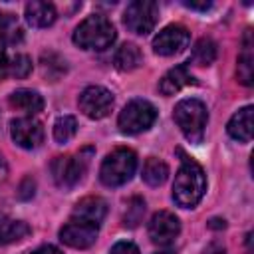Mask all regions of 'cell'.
I'll use <instances>...</instances> for the list:
<instances>
[{"label":"cell","mask_w":254,"mask_h":254,"mask_svg":"<svg viewBox=\"0 0 254 254\" xmlns=\"http://www.w3.org/2000/svg\"><path fill=\"white\" fill-rule=\"evenodd\" d=\"M34 189H36V183L32 181V177H26V179L22 181V185H20L18 196H20L22 200H28V198L34 196Z\"/></svg>","instance_id":"obj_28"},{"label":"cell","mask_w":254,"mask_h":254,"mask_svg":"<svg viewBox=\"0 0 254 254\" xmlns=\"http://www.w3.org/2000/svg\"><path fill=\"white\" fill-rule=\"evenodd\" d=\"M187 8H192V10H206V8H210V2H183Z\"/></svg>","instance_id":"obj_31"},{"label":"cell","mask_w":254,"mask_h":254,"mask_svg":"<svg viewBox=\"0 0 254 254\" xmlns=\"http://www.w3.org/2000/svg\"><path fill=\"white\" fill-rule=\"evenodd\" d=\"M159 20V6L153 0H135L125 8L123 24L139 36L149 34Z\"/></svg>","instance_id":"obj_6"},{"label":"cell","mask_w":254,"mask_h":254,"mask_svg":"<svg viewBox=\"0 0 254 254\" xmlns=\"http://www.w3.org/2000/svg\"><path fill=\"white\" fill-rule=\"evenodd\" d=\"M30 234V226L22 220H14L8 214L0 212V246L18 242Z\"/></svg>","instance_id":"obj_18"},{"label":"cell","mask_w":254,"mask_h":254,"mask_svg":"<svg viewBox=\"0 0 254 254\" xmlns=\"http://www.w3.org/2000/svg\"><path fill=\"white\" fill-rule=\"evenodd\" d=\"M77 103L89 119H103L113 107V93L101 85H89L81 91Z\"/></svg>","instance_id":"obj_8"},{"label":"cell","mask_w":254,"mask_h":254,"mask_svg":"<svg viewBox=\"0 0 254 254\" xmlns=\"http://www.w3.org/2000/svg\"><path fill=\"white\" fill-rule=\"evenodd\" d=\"M252 64H254V56H252V40H250V30H246L244 34V44H242V54L238 56V67H236V75L238 81L244 85H252Z\"/></svg>","instance_id":"obj_20"},{"label":"cell","mask_w":254,"mask_h":254,"mask_svg":"<svg viewBox=\"0 0 254 254\" xmlns=\"http://www.w3.org/2000/svg\"><path fill=\"white\" fill-rule=\"evenodd\" d=\"M169 177V167L161 161V159H155V157H149L143 165V181L151 187H159L167 181Z\"/></svg>","instance_id":"obj_21"},{"label":"cell","mask_w":254,"mask_h":254,"mask_svg":"<svg viewBox=\"0 0 254 254\" xmlns=\"http://www.w3.org/2000/svg\"><path fill=\"white\" fill-rule=\"evenodd\" d=\"M135 169H137V155L127 147H119L103 159L99 169V179L107 187H121L133 177Z\"/></svg>","instance_id":"obj_4"},{"label":"cell","mask_w":254,"mask_h":254,"mask_svg":"<svg viewBox=\"0 0 254 254\" xmlns=\"http://www.w3.org/2000/svg\"><path fill=\"white\" fill-rule=\"evenodd\" d=\"M20 38H22V30L16 22V16L8 12H0V40L14 44Z\"/></svg>","instance_id":"obj_24"},{"label":"cell","mask_w":254,"mask_h":254,"mask_svg":"<svg viewBox=\"0 0 254 254\" xmlns=\"http://www.w3.org/2000/svg\"><path fill=\"white\" fill-rule=\"evenodd\" d=\"M179 129L190 143H200L204 137V127L208 121V111L200 99H183L177 103L173 113Z\"/></svg>","instance_id":"obj_3"},{"label":"cell","mask_w":254,"mask_h":254,"mask_svg":"<svg viewBox=\"0 0 254 254\" xmlns=\"http://www.w3.org/2000/svg\"><path fill=\"white\" fill-rule=\"evenodd\" d=\"M155 254H175L173 250H163V252H155Z\"/></svg>","instance_id":"obj_36"},{"label":"cell","mask_w":254,"mask_h":254,"mask_svg":"<svg viewBox=\"0 0 254 254\" xmlns=\"http://www.w3.org/2000/svg\"><path fill=\"white\" fill-rule=\"evenodd\" d=\"M87 163H89V159L83 157V153L56 157L54 163H52V175H54L56 185L62 187V189L75 187L81 181V177H83V173L87 169Z\"/></svg>","instance_id":"obj_7"},{"label":"cell","mask_w":254,"mask_h":254,"mask_svg":"<svg viewBox=\"0 0 254 254\" xmlns=\"http://www.w3.org/2000/svg\"><path fill=\"white\" fill-rule=\"evenodd\" d=\"M77 133V121L73 115H62L54 123V139L58 143H67Z\"/></svg>","instance_id":"obj_23"},{"label":"cell","mask_w":254,"mask_h":254,"mask_svg":"<svg viewBox=\"0 0 254 254\" xmlns=\"http://www.w3.org/2000/svg\"><path fill=\"white\" fill-rule=\"evenodd\" d=\"M252 115H254V109L252 105H246L242 107L238 113H234L226 125V131L232 139L236 141H242V143H248L252 139V133H254V121H252Z\"/></svg>","instance_id":"obj_14"},{"label":"cell","mask_w":254,"mask_h":254,"mask_svg":"<svg viewBox=\"0 0 254 254\" xmlns=\"http://www.w3.org/2000/svg\"><path fill=\"white\" fill-rule=\"evenodd\" d=\"M190 42V34L185 26L179 24H171L167 28H163L155 40H153V50L159 56H175L181 54Z\"/></svg>","instance_id":"obj_9"},{"label":"cell","mask_w":254,"mask_h":254,"mask_svg":"<svg viewBox=\"0 0 254 254\" xmlns=\"http://www.w3.org/2000/svg\"><path fill=\"white\" fill-rule=\"evenodd\" d=\"M12 139L22 149H36L44 141V127L34 117H18L10 123Z\"/></svg>","instance_id":"obj_10"},{"label":"cell","mask_w":254,"mask_h":254,"mask_svg":"<svg viewBox=\"0 0 254 254\" xmlns=\"http://www.w3.org/2000/svg\"><path fill=\"white\" fill-rule=\"evenodd\" d=\"M26 20L36 28H48L56 20V8L50 2L32 0L26 4Z\"/></svg>","instance_id":"obj_16"},{"label":"cell","mask_w":254,"mask_h":254,"mask_svg":"<svg viewBox=\"0 0 254 254\" xmlns=\"http://www.w3.org/2000/svg\"><path fill=\"white\" fill-rule=\"evenodd\" d=\"M10 105L18 111H24L28 115H36L44 109V99L38 91L32 89H16L10 95Z\"/></svg>","instance_id":"obj_17"},{"label":"cell","mask_w":254,"mask_h":254,"mask_svg":"<svg viewBox=\"0 0 254 254\" xmlns=\"http://www.w3.org/2000/svg\"><path fill=\"white\" fill-rule=\"evenodd\" d=\"M181 232V222L179 218L169 212V210H159L151 216V222H149V238L155 242V244H161V246H167L171 242H175V238L179 236Z\"/></svg>","instance_id":"obj_11"},{"label":"cell","mask_w":254,"mask_h":254,"mask_svg":"<svg viewBox=\"0 0 254 254\" xmlns=\"http://www.w3.org/2000/svg\"><path fill=\"white\" fill-rule=\"evenodd\" d=\"M6 177H8V165H6L4 157L0 155V185L6 181Z\"/></svg>","instance_id":"obj_33"},{"label":"cell","mask_w":254,"mask_h":254,"mask_svg":"<svg viewBox=\"0 0 254 254\" xmlns=\"http://www.w3.org/2000/svg\"><path fill=\"white\" fill-rule=\"evenodd\" d=\"M208 226H210V228H224L226 224H224V220H220V218H212V220L208 222Z\"/></svg>","instance_id":"obj_35"},{"label":"cell","mask_w":254,"mask_h":254,"mask_svg":"<svg viewBox=\"0 0 254 254\" xmlns=\"http://www.w3.org/2000/svg\"><path fill=\"white\" fill-rule=\"evenodd\" d=\"M32 71V60L26 56V54H16L10 62H8V73H12L14 77L22 79V77H28Z\"/></svg>","instance_id":"obj_26"},{"label":"cell","mask_w":254,"mask_h":254,"mask_svg":"<svg viewBox=\"0 0 254 254\" xmlns=\"http://www.w3.org/2000/svg\"><path fill=\"white\" fill-rule=\"evenodd\" d=\"M32 254H62V252H60L56 246H50V244H48V246H40V248L34 250Z\"/></svg>","instance_id":"obj_32"},{"label":"cell","mask_w":254,"mask_h":254,"mask_svg":"<svg viewBox=\"0 0 254 254\" xmlns=\"http://www.w3.org/2000/svg\"><path fill=\"white\" fill-rule=\"evenodd\" d=\"M105 212H107V204L101 196H85L73 206L71 218L99 226V222L105 218Z\"/></svg>","instance_id":"obj_13"},{"label":"cell","mask_w":254,"mask_h":254,"mask_svg":"<svg viewBox=\"0 0 254 254\" xmlns=\"http://www.w3.org/2000/svg\"><path fill=\"white\" fill-rule=\"evenodd\" d=\"M206 190V177L198 163L192 159H185L181 169L175 175L173 183V198L183 208H192L198 204Z\"/></svg>","instance_id":"obj_1"},{"label":"cell","mask_w":254,"mask_h":254,"mask_svg":"<svg viewBox=\"0 0 254 254\" xmlns=\"http://www.w3.org/2000/svg\"><path fill=\"white\" fill-rule=\"evenodd\" d=\"M60 69L62 73L65 71V62L58 56V54H44L42 56V69H44V75L52 77V69Z\"/></svg>","instance_id":"obj_27"},{"label":"cell","mask_w":254,"mask_h":254,"mask_svg":"<svg viewBox=\"0 0 254 254\" xmlns=\"http://www.w3.org/2000/svg\"><path fill=\"white\" fill-rule=\"evenodd\" d=\"M155 119H157V109L149 101H145V99H133L119 113L117 125H119V129L123 133L135 135V133L147 131L155 123Z\"/></svg>","instance_id":"obj_5"},{"label":"cell","mask_w":254,"mask_h":254,"mask_svg":"<svg viewBox=\"0 0 254 254\" xmlns=\"http://www.w3.org/2000/svg\"><path fill=\"white\" fill-rule=\"evenodd\" d=\"M190 60L196 64V65H210L214 60H216V44L210 40V38H200L194 48H192V54H190Z\"/></svg>","instance_id":"obj_22"},{"label":"cell","mask_w":254,"mask_h":254,"mask_svg":"<svg viewBox=\"0 0 254 254\" xmlns=\"http://www.w3.org/2000/svg\"><path fill=\"white\" fill-rule=\"evenodd\" d=\"M97 232H99V226L71 218L60 230V240L71 248H89L97 240Z\"/></svg>","instance_id":"obj_12"},{"label":"cell","mask_w":254,"mask_h":254,"mask_svg":"<svg viewBox=\"0 0 254 254\" xmlns=\"http://www.w3.org/2000/svg\"><path fill=\"white\" fill-rule=\"evenodd\" d=\"M143 214H145V200L139 198V196H133V198L127 202V210H125V214H123L125 226H131V228L137 226V224L141 222Z\"/></svg>","instance_id":"obj_25"},{"label":"cell","mask_w":254,"mask_h":254,"mask_svg":"<svg viewBox=\"0 0 254 254\" xmlns=\"http://www.w3.org/2000/svg\"><path fill=\"white\" fill-rule=\"evenodd\" d=\"M113 42H115V28L101 14L87 16L73 32V44L83 50H105Z\"/></svg>","instance_id":"obj_2"},{"label":"cell","mask_w":254,"mask_h":254,"mask_svg":"<svg viewBox=\"0 0 254 254\" xmlns=\"http://www.w3.org/2000/svg\"><path fill=\"white\" fill-rule=\"evenodd\" d=\"M190 83H194V77L190 75L189 67L185 64H181V65H175L173 69H169L163 75V79L159 83V89H161L163 95H175L177 91H181L183 87H187Z\"/></svg>","instance_id":"obj_15"},{"label":"cell","mask_w":254,"mask_h":254,"mask_svg":"<svg viewBox=\"0 0 254 254\" xmlns=\"http://www.w3.org/2000/svg\"><path fill=\"white\" fill-rule=\"evenodd\" d=\"M109 254H139V248L133 242H117Z\"/></svg>","instance_id":"obj_29"},{"label":"cell","mask_w":254,"mask_h":254,"mask_svg":"<svg viewBox=\"0 0 254 254\" xmlns=\"http://www.w3.org/2000/svg\"><path fill=\"white\" fill-rule=\"evenodd\" d=\"M113 64L121 71H133L143 64V54L135 44H123L113 58Z\"/></svg>","instance_id":"obj_19"},{"label":"cell","mask_w":254,"mask_h":254,"mask_svg":"<svg viewBox=\"0 0 254 254\" xmlns=\"http://www.w3.org/2000/svg\"><path fill=\"white\" fill-rule=\"evenodd\" d=\"M206 254H224V248H222V246H218V244H212V246H208Z\"/></svg>","instance_id":"obj_34"},{"label":"cell","mask_w":254,"mask_h":254,"mask_svg":"<svg viewBox=\"0 0 254 254\" xmlns=\"http://www.w3.org/2000/svg\"><path fill=\"white\" fill-rule=\"evenodd\" d=\"M8 56H6V50L2 48V44H0V81L8 75Z\"/></svg>","instance_id":"obj_30"}]
</instances>
